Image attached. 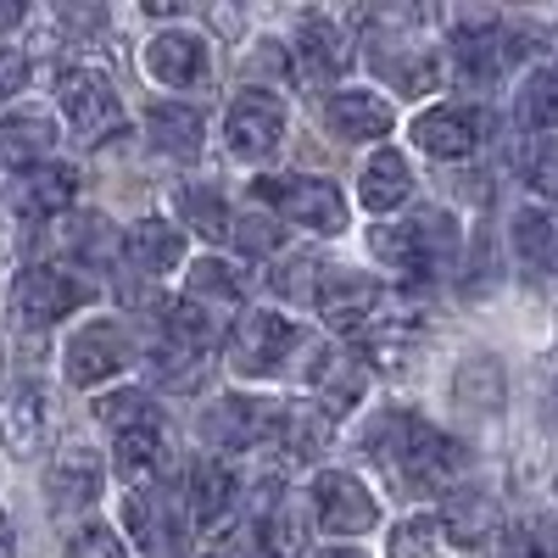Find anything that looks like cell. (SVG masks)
Segmentation results:
<instances>
[{
	"instance_id": "11",
	"label": "cell",
	"mask_w": 558,
	"mask_h": 558,
	"mask_svg": "<svg viewBox=\"0 0 558 558\" xmlns=\"http://www.w3.org/2000/svg\"><path fill=\"white\" fill-rule=\"evenodd\" d=\"M286 408L268 402V397H223L207 413V436L223 447H268V441H286Z\"/></svg>"
},
{
	"instance_id": "41",
	"label": "cell",
	"mask_w": 558,
	"mask_h": 558,
	"mask_svg": "<svg viewBox=\"0 0 558 558\" xmlns=\"http://www.w3.org/2000/svg\"><path fill=\"white\" fill-rule=\"evenodd\" d=\"M0 558H17V542H12V520H7V508H0Z\"/></svg>"
},
{
	"instance_id": "33",
	"label": "cell",
	"mask_w": 558,
	"mask_h": 558,
	"mask_svg": "<svg viewBox=\"0 0 558 558\" xmlns=\"http://www.w3.org/2000/svg\"><path fill=\"white\" fill-rule=\"evenodd\" d=\"M525 179H531V191H536V196H547V202L558 207V134H542L536 146H531Z\"/></svg>"
},
{
	"instance_id": "31",
	"label": "cell",
	"mask_w": 558,
	"mask_h": 558,
	"mask_svg": "<svg viewBox=\"0 0 558 558\" xmlns=\"http://www.w3.org/2000/svg\"><path fill=\"white\" fill-rule=\"evenodd\" d=\"M179 213H184V223H191V229H202L207 241H223L229 229H235V213L223 207L218 191H184L179 196Z\"/></svg>"
},
{
	"instance_id": "10",
	"label": "cell",
	"mask_w": 558,
	"mask_h": 558,
	"mask_svg": "<svg viewBox=\"0 0 558 558\" xmlns=\"http://www.w3.org/2000/svg\"><path fill=\"white\" fill-rule=\"evenodd\" d=\"M78 302H89V286L51 263H39V268H23L17 274V286H12V313L17 324H28V330H45V324H57L68 318Z\"/></svg>"
},
{
	"instance_id": "14",
	"label": "cell",
	"mask_w": 558,
	"mask_h": 558,
	"mask_svg": "<svg viewBox=\"0 0 558 558\" xmlns=\"http://www.w3.org/2000/svg\"><path fill=\"white\" fill-rule=\"evenodd\" d=\"M324 123H330V134L347 140V146H368V140L391 134L397 112L380 89H336V96L324 101Z\"/></svg>"
},
{
	"instance_id": "15",
	"label": "cell",
	"mask_w": 558,
	"mask_h": 558,
	"mask_svg": "<svg viewBox=\"0 0 558 558\" xmlns=\"http://www.w3.org/2000/svg\"><path fill=\"white\" fill-rule=\"evenodd\" d=\"M57 146V123L51 112H39V107H23L12 118H0V173H34L45 168V157H51Z\"/></svg>"
},
{
	"instance_id": "24",
	"label": "cell",
	"mask_w": 558,
	"mask_h": 558,
	"mask_svg": "<svg viewBox=\"0 0 558 558\" xmlns=\"http://www.w3.org/2000/svg\"><path fill=\"white\" fill-rule=\"evenodd\" d=\"M257 542H263L268 558H302L313 547V514L302 508V497H279L268 514H263Z\"/></svg>"
},
{
	"instance_id": "19",
	"label": "cell",
	"mask_w": 558,
	"mask_h": 558,
	"mask_svg": "<svg viewBox=\"0 0 558 558\" xmlns=\"http://www.w3.org/2000/svg\"><path fill=\"white\" fill-rule=\"evenodd\" d=\"M112 452H118V475H123L134 492H146V486L157 481V470H162V458H168V447H162V418H146V425L118 430V436H112Z\"/></svg>"
},
{
	"instance_id": "39",
	"label": "cell",
	"mask_w": 558,
	"mask_h": 558,
	"mask_svg": "<svg viewBox=\"0 0 558 558\" xmlns=\"http://www.w3.org/2000/svg\"><path fill=\"white\" fill-rule=\"evenodd\" d=\"M520 246H525L531 257H547V252H553V223H547L542 213H525V218H520Z\"/></svg>"
},
{
	"instance_id": "21",
	"label": "cell",
	"mask_w": 558,
	"mask_h": 558,
	"mask_svg": "<svg viewBox=\"0 0 558 558\" xmlns=\"http://www.w3.org/2000/svg\"><path fill=\"white\" fill-rule=\"evenodd\" d=\"M123 252H129V263L140 274H168V268L184 263V235L168 218H140V223H129Z\"/></svg>"
},
{
	"instance_id": "36",
	"label": "cell",
	"mask_w": 558,
	"mask_h": 558,
	"mask_svg": "<svg viewBox=\"0 0 558 558\" xmlns=\"http://www.w3.org/2000/svg\"><path fill=\"white\" fill-rule=\"evenodd\" d=\"M486 525H492L486 502H452V508H447V520H441V531H447L452 542H481Z\"/></svg>"
},
{
	"instance_id": "32",
	"label": "cell",
	"mask_w": 558,
	"mask_h": 558,
	"mask_svg": "<svg viewBox=\"0 0 558 558\" xmlns=\"http://www.w3.org/2000/svg\"><path fill=\"white\" fill-rule=\"evenodd\" d=\"M96 418L118 436V430L146 425V418H162V413H157V402H151L146 391H112V397H101V402H96Z\"/></svg>"
},
{
	"instance_id": "40",
	"label": "cell",
	"mask_w": 558,
	"mask_h": 558,
	"mask_svg": "<svg viewBox=\"0 0 558 558\" xmlns=\"http://www.w3.org/2000/svg\"><path fill=\"white\" fill-rule=\"evenodd\" d=\"M502 558H542V547H536L531 536L514 531V536H502Z\"/></svg>"
},
{
	"instance_id": "22",
	"label": "cell",
	"mask_w": 558,
	"mask_h": 558,
	"mask_svg": "<svg viewBox=\"0 0 558 558\" xmlns=\"http://www.w3.org/2000/svg\"><path fill=\"white\" fill-rule=\"evenodd\" d=\"M0 441H7L17 458H28L39 441H45V397L39 386H12L7 397H0Z\"/></svg>"
},
{
	"instance_id": "23",
	"label": "cell",
	"mask_w": 558,
	"mask_h": 558,
	"mask_svg": "<svg viewBox=\"0 0 558 558\" xmlns=\"http://www.w3.org/2000/svg\"><path fill=\"white\" fill-rule=\"evenodd\" d=\"M184 302H196V307H241L246 302V286H241V268L235 263H223V257H196L191 268H184Z\"/></svg>"
},
{
	"instance_id": "42",
	"label": "cell",
	"mask_w": 558,
	"mask_h": 558,
	"mask_svg": "<svg viewBox=\"0 0 558 558\" xmlns=\"http://www.w3.org/2000/svg\"><path fill=\"white\" fill-rule=\"evenodd\" d=\"M12 23H23V7H0V28H12Z\"/></svg>"
},
{
	"instance_id": "20",
	"label": "cell",
	"mask_w": 558,
	"mask_h": 558,
	"mask_svg": "<svg viewBox=\"0 0 558 558\" xmlns=\"http://www.w3.org/2000/svg\"><path fill=\"white\" fill-rule=\"evenodd\" d=\"M73 202H78V168H68V162H45V168L28 173L23 196H17V213L45 223V218H62Z\"/></svg>"
},
{
	"instance_id": "16",
	"label": "cell",
	"mask_w": 558,
	"mask_h": 558,
	"mask_svg": "<svg viewBox=\"0 0 558 558\" xmlns=\"http://www.w3.org/2000/svg\"><path fill=\"white\" fill-rule=\"evenodd\" d=\"M307 386H313V402L324 408V418H341L363 402L368 391V368L347 352H318L313 368H307Z\"/></svg>"
},
{
	"instance_id": "13",
	"label": "cell",
	"mask_w": 558,
	"mask_h": 558,
	"mask_svg": "<svg viewBox=\"0 0 558 558\" xmlns=\"http://www.w3.org/2000/svg\"><path fill=\"white\" fill-rule=\"evenodd\" d=\"M146 73L168 89H191L213 73V51H207V39L191 34V28H162L146 39Z\"/></svg>"
},
{
	"instance_id": "30",
	"label": "cell",
	"mask_w": 558,
	"mask_h": 558,
	"mask_svg": "<svg viewBox=\"0 0 558 558\" xmlns=\"http://www.w3.org/2000/svg\"><path fill=\"white\" fill-rule=\"evenodd\" d=\"M441 542H447V531H441L436 514H413V520L391 525L386 558H441Z\"/></svg>"
},
{
	"instance_id": "38",
	"label": "cell",
	"mask_w": 558,
	"mask_h": 558,
	"mask_svg": "<svg viewBox=\"0 0 558 558\" xmlns=\"http://www.w3.org/2000/svg\"><path fill=\"white\" fill-rule=\"evenodd\" d=\"M23 84H28V57L17 45H0V107H7Z\"/></svg>"
},
{
	"instance_id": "43",
	"label": "cell",
	"mask_w": 558,
	"mask_h": 558,
	"mask_svg": "<svg viewBox=\"0 0 558 558\" xmlns=\"http://www.w3.org/2000/svg\"><path fill=\"white\" fill-rule=\"evenodd\" d=\"M324 558H363V553H352V547H336V553H324Z\"/></svg>"
},
{
	"instance_id": "17",
	"label": "cell",
	"mask_w": 558,
	"mask_h": 558,
	"mask_svg": "<svg viewBox=\"0 0 558 558\" xmlns=\"http://www.w3.org/2000/svg\"><path fill=\"white\" fill-rule=\"evenodd\" d=\"M347 62H352L347 34L330 17H307L302 34H296V73L313 78V84H330V78L347 73Z\"/></svg>"
},
{
	"instance_id": "9",
	"label": "cell",
	"mask_w": 558,
	"mask_h": 558,
	"mask_svg": "<svg viewBox=\"0 0 558 558\" xmlns=\"http://www.w3.org/2000/svg\"><path fill=\"white\" fill-rule=\"evenodd\" d=\"M223 140H229V151H235L241 162L274 157L279 140H286V101H279L274 89H241V96L229 101Z\"/></svg>"
},
{
	"instance_id": "27",
	"label": "cell",
	"mask_w": 558,
	"mask_h": 558,
	"mask_svg": "<svg viewBox=\"0 0 558 558\" xmlns=\"http://www.w3.org/2000/svg\"><path fill=\"white\" fill-rule=\"evenodd\" d=\"M51 492L62 502H96L101 497V458L89 447H62L51 463Z\"/></svg>"
},
{
	"instance_id": "7",
	"label": "cell",
	"mask_w": 558,
	"mask_h": 558,
	"mask_svg": "<svg viewBox=\"0 0 558 558\" xmlns=\"http://www.w3.org/2000/svg\"><path fill=\"white\" fill-rule=\"evenodd\" d=\"M134 363V341L123 324L112 318H89L68 336V352H62V375L68 386H101V380H118L123 368Z\"/></svg>"
},
{
	"instance_id": "37",
	"label": "cell",
	"mask_w": 558,
	"mask_h": 558,
	"mask_svg": "<svg viewBox=\"0 0 558 558\" xmlns=\"http://www.w3.org/2000/svg\"><path fill=\"white\" fill-rule=\"evenodd\" d=\"M68 558H129V553H123V542L107 525H84V531H73Z\"/></svg>"
},
{
	"instance_id": "25",
	"label": "cell",
	"mask_w": 558,
	"mask_h": 558,
	"mask_svg": "<svg viewBox=\"0 0 558 558\" xmlns=\"http://www.w3.org/2000/svg\"><path fill=\"white\" fill-rule=\"evenodd\" d=\"M157 324H162V363L168 357H202L213 347V318L196 302H162Z\"/></svg>"
},
{
	"instance_id": "26",
	"label": "cell",
	"mask_w": 558,
	"mask_h": 558,
	"mask_svg": "<svg viewBox=\"0 0 558 558\" xmlns=\"http://www.w3.org/2000/svg\"><path fill=\"white\" fill-rule=\"evenodd\" d=\"M146 129H151V146H157V151L196 157V151H202V129H207V123H202V112H196V107L168 101V107H151Z\"/></svg>"
},
{
	"instance_id": "34",
	"label": "cell",
	"mask_w": 558,
	"mask_h": 558,
	"mask_svg": "<svg viewBox=\"0 0 558 558\" xmlns=\"http://www.w3.org/2000/svg\"><path fill=\"white\" fill-rule=\"evenodd\" d=\"M324 274H330V263H318V257H291L286 268L274 274V286L286 291V296H318V286H324Z\"/></svg>"
},
{
	"instance_id": "3",
	"label": "cell",
	"mask_w": 558,
	"mask_h": 558,
	"mask_svg": "<svg viewBox=\"0 0 558 558\" xmlns=\"http://www.w3.org/2000/svg\"><path fill=\"white\" fill-rule=\"evenodd\" d=\"M252 196H257L279 223L313 229V235H341V229H347V196L336 191L330 179H318V173L252 179Z\"/></svg>"
},
{
	"instance_id": "12",
	"label": "cell",
	"mask_w": 558,
	"mask_h": 558,
	"mask_svg": "<svg viewBox=\"0 0 558 558\" xmlns=\"http://www.w3.org/2000/svg\"><path fill=\"white\" fill-rule=\"evenodd\" d=\"M486 140V118L475 107H430L413 118V146L436 157V162H458V157H475Z\"/></svg>"
},
{
	"instance_id": "18",
	"label": "cell",
	"mask_w": 558,
	"mask_h": 558,
	"mask_svg": "<svg viewBox=\"0 0 558 558\" xmlns=\"http://www.w3.org/2000/svg\"><path fill=\"white\" fill-rule=\"evenodd\" d=\"M413 196V168H408V157L402 151H375L363 162V173H357V202L368 207V213H391V207H402Z\"/></svg>"
},
{
	"instance_id": "29",
	"label": "cell",
	"mask_w": 558,
	"mask_h": 558,
	"mask_svg": "<svg viewBox=\"0 0 558 558\" xmlns=\"http://www.w3.org/2000/svg\"><path fill=\"white\" fill-rule=\"evenodd\" d=\"M520 118L536 129V134H558V62L536 68L520 89Z\"/></svg>"
},
{
	"instance_id": "4",
	"label": "cell",
	"mask_w": 558,
	"mask_h": 558,
	"mask_svg": "<svg viewBox=\"0 0 558 558\" xmlns=\"http://www.w3.org/2000/svg\"><path fill=\"white\" fill-rule=\"evenodd\" d=\"M313 307L324 313V324H330V330L363 336V341L380 336L386 324H397L386 286H375V279H363V274H347V268H330V274H324V286H318Z\"/></svg>"
},
{
	"instance_id": "35",
	"label": "cell",
	"mask_w": 558,
	"mask_h": 558,
	"mask_svg": "<svg viewBox=\"0 0 558 558\" xmlns=\"http://www.w3.org/2000/svg\"><path fill=\"white\" fill-rule=\"evenodd\" d=\"M229 235H235V246H241L246 257H268V252L279 246V223L263 218V213H252V218H235V229H229Z\"/></svg>"
},
{
	"instance_id": "6",
	"label": "cell",
	"mask_w": 558,
	"mask_h": 558,
	"mask_svg": "<svg viewBox=\"0 0 558 558\" xmlns=\"http://www.w3.org/2000/svg\"><path fill=\"white\" fill-rule=\"evenodd\" d=\"M57 101H62V118L73 123V134L84 140V146H107V140L123 129V101H118L112 78L96 73V68H73V73H62Z\"/></svg>"
},
{
	"instance_id": "5",
	"label": "cell",
	"mask_w": 558,
	"mask_h": 558,
	"mask_svg": "<svg viewBox=\"0 0 558 558\" xmlns=\"http://www.w3.org/2000/svg\"><path fill=\"white\" fill-rule=\"evenodd\" d=\"M302 347V330L286 318V313H241L235 330H229V368L246 380H263V375H279L286 368V357Z\"/></svg>"
},
{
	"instance_id": "2",
	"label": "cell",
	"mask_w": 558,
	"mask_h": 558,
	"mask_svg": "<svg viewBox=\"0 0 558 558\" xmlns=\"http://www.w3.org/2000/svg\"><path fill=\"white\" fill-rule=\"evenodd\" d=\"M375 257L408 279H430L447 274L458 257V223L447 213H413L402 223H380L375 229Z\"/></svg>"
},
{
	"instance_id": "1",
	"label": "cell",
	"mask_w": 558,
	"mask_h": 558,
	"mask_svg": "<svg viewBox=\"0 0 558 558\" xmlns=\"http://www.w3.org/2000/svg\"><path fill=\"white\" fill-rule=\"evenodd\" d=\"M363 452L380 463L386 475H397L408 492H452L458 475H463V447L441 430H430L425 418H413L402 408H386L375 413V425L363 430Z\"/></svg>"
},
{
	"instance_id": "28",
	"label": "cell",
	"mask_w": 558,
	"mask_h": 558,
	"mask_svg": "<svg viewBox=\"0 0 558 558\" xmlns=\"http://www.w3.org/2000/svg\"><path fill=\"white\" fill-rule=\"evenodd\" d=\"M191 508L202 531H218L229 520V508H235V475L223 470V463H196L191 470Z\"/></svg>"
},
{
	"instance_id": "8",
	"label": "cell",
	"mask_w": 558,
	"mask_h": 558,
	"mask_svg": "<svg viewBox=\"0 0 558 558\" xmlns=\"http://www.w3.org/2000/svg\"><path fill=\"white\" fill-rule=\"evenodd\" d=\"M307 502H313V525H318L324 536H341V542H347V536H363V531L380 525V502L368 497V486L352 481L347 470H324V475L313 481Z\"/></svg>"
}]
</instances>
